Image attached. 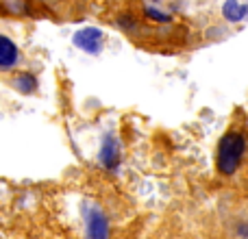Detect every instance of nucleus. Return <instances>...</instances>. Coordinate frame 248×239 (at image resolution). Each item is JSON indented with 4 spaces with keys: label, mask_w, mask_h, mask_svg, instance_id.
<instances>
[{
    "label": "nucleus",
    "mask_w": 248,
    "mask_h": 239,
    "mask_svg": "<svg viewBox=\"0 0 248 239\" xmlns=\"http://www.w3.org/2000/svg\"><path fill=\"white\" fill-rule=\"evenodd\" d=\"M74 44H77L81 50L96 55V52L100 50V46H103V30H100V29H94V26L81 29L77 35H74Z\"/></svg>",
    "instance_id": "7ed1b4c3"
},
{
    "label": "nucleus",
    "mask_w": 248,
    "mask_h": 239,
    "mask_svg": "<svg viewBox=\"0 0 248 239\" xmlns=\"http://www.w3.org/2000/svg\"><path fill=\"white\" fill-rule=\"evenodd\" d=\"M13 87H16L17 91H22V94H33V91L37 90V78L29 72H22L13 78Z\"/></svg>",
    "instance_id": "0eeeda50"
},
{
    "label": "nucleus",
    "mask_w": 248,
    "mask_h": 239,
    "mask_svg": "<svg viewBox=\"0 0 248 239\" xmlns=\"http://www.w3.org/2000/svg\"><path fill=\"white\" fill-rule=\"evenodd\" d=\"M16 63H17V46L7 37V35H2V48H0V68L7 72V70H11Z\"/></svg>",
    "instance_id": "39448f33"
},
{
    "label": "nucleus",
    "mask_w": 248,
    "mask_h": 239,
    "mask_svg": "<svg viewBox=\"0 0 248 239\" xmlns=\"http://www.w3.org/2000/svg\"><path fill=\"white\" fill-rule=\"evenodd\" d=\"M118 161H120V144L113 135H107L100 146V165H105L107 170H116Z\"/></svg>",
    "instance_id": "20e7f679"
},
{
    "label": "nucleus",
    "mask_w": 248,
    "mask_h": 239,
    "mask_svg": "<svg viewBox=\"0 0 248 239\" xmlns=\"http://www.w3.org/2000/svg\"><path fill=\"white\" fill-rule=\"evenodd\" d=\"M246 152V137L242 133H227L218 146V157H216V165L218 172L224 176H231L237 172L242 159Z\"/></svg>",
    "instance_id": "f257e3e1"
},
{
    "label": "nucleus",
    "mask_w": 248,
    "mask_h": 239,
    "mask_svg": "<svg viewBox=\"0 0 248 239\" xmlns=\"http://www.w3.org/2000/svg\"><path fill=\"white\" fill-rule=\"evenodd\" d=\"M246 13H248V7H246V4L242 7L237 0H227V2L222 4V15L227 17L229 22H240Z\"/></svg>",
    "instance_id": "423d86ee"
},
{
    "label": "nucleus",
    "mask_w": 248,
    "mask_h": 239,
    "mask_svg": "<svg viewBox=\"0 0 248 239\" xmlns=\"http://www.w3.org/2000/svg\"><path fill=\"white\" fill-rule=\"evenodd\" d=\"M146 15H148L150 20H157V22H170V15H166V13L157 11V9H153V7L146 9Z\"/></svg>",
    "instance_id": "6e6552de"
},
{
    "label": "nucleus",
    "mask_w": 248,
    "mask_h": 239,
    "mask_svg": "<svg viewBox=\"0 0 248 239\" xmlns=\"http://www.w3.org/2000/svg\"><path fill=\"white\" fill-rule=\"evenodd\" d=\"M87 239H109V220L98 207H85Z\"/></svg>",
    "instance_id": "f03ea898"
}]
</instances>
